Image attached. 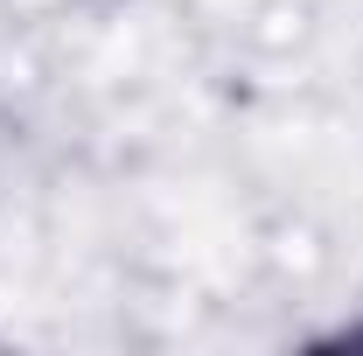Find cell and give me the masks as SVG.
Wrapping results in <instances>:
<instances>
[]
</instances>
